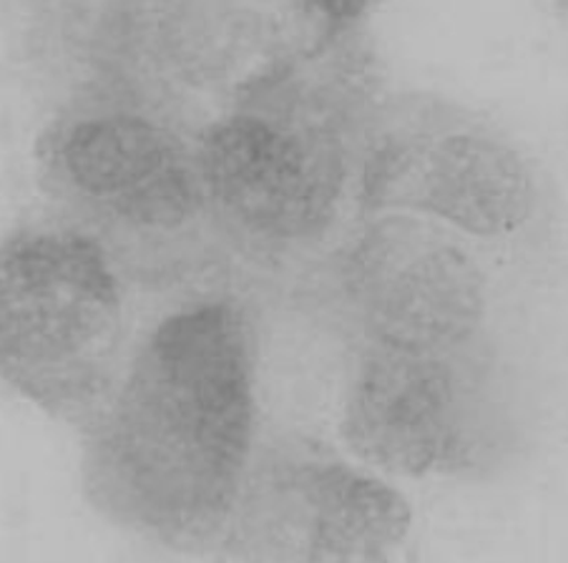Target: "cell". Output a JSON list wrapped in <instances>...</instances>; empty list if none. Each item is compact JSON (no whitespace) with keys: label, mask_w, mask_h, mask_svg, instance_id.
<instances>
[{"label":"cell","mask_w":568,"mask_h":563,"mask_svg":"<svg viewBox=\"0 0 568 563\" xmlns=\"http://www.w3.org/2000/svg\"><path fill=\"white\" fill-rule=\"evenodd\" d=\"M75 192L139 227H176L192 214L196 187L164 129L139 117L75 123L61 144Z\"/></svg>","instance_id":"obj_6"},{"label":"cell","mask_w":568,"mask_h":563,"mask_svg":"<svg viewBox=\"0 0 568 563\" xmlns=\"http://www.w3.org/2000/svg\"><path fill=\"white\" fill-rule=\"evenodd\" d=\"M410 167V204L476 237H504L534 214L528 161L504 139L460 129L433 141Z\"/></svg>","instance_id":"obj_7"},{"label":"cell","mask_w":568,"mask_h":563,"mask_svg":"<svg viewBox=\"0 0 568 563\" xmlns=\"http://www.w3.org/2000/svg\"><path fill=\"white\" fill-rule=\"evenodd\" d=\"M199 171L230 219L270 240H297L325 227L339 187L335 164L305 139L250 113L206 133Z\"/></svg>","instance_id":"obj_5"},{"label":"cell","mask_w":568,"mask_h":563,"mask_svg":"<svg viewBox=\"0 0 568 563\" xmlns=\"http://www.w3.org/2000/svg\"><path fill=\"white\" fill-rule=\"evenodd\" d=\"M124 335V302L106 254L75 232H26L0 257L3 380L51 413L91 405Z\"/></svg>","instance_id":"obj_2"},{"label":"cell","mask_w":568,"mask_h":563,"mask_svg":"<svg viewBox=\"0 0 568 563\" xmlns=\"http://www.w3.org/2000/svg\"><path fill=\"white\" fill-rule=\"evenodd\" d=\"M450 352L371 345L349 385L343 435L359 461L425 475L460 448V380Z\"/></svg>","instance_id":"obj_4"},{"label":"cell","mask_w":568,"mask_h":563,"mask_svg":"<svg viewBox=\"0 0 568 563\" xmlns=\"http://www.w3.org/2000/svg\"><path fill=\"white\" fill-rule=\"evenodd\" d=\"M347 290L373 345L453 352L486 314L478 264L435 229L385 219L359 237Z\"/></svg>","instance_id":"obj_3"},{"label":"cell","mask_w":568,"mask_h":563,"mask_svg":"<svg viewBox=\"0 0 568 563\" xmlns=\"http://www.w3.org/2000/svg\"><path fill=\"white\" fill-rule=\"evenodd\" d=\"M371 0H315V6L322 13L335 18V21H353L359 13L365 11Z\"/></svg>","instance_id":"obj_9"},{"label":"cell","mask_w":568,"mask_h":563,"mask_svg":"<svg viewBox=\"0 0 568 563\" xmlns=\"http://www.w3.org/2000/svg\"><path fill=\"white\" fill-rule=\"evenodd\" d=\"M247 322L202 302L159 324L89 441L91 501L121 526L194 543L224 526L254 438Z\"/></svg>","instance_id":"obj_1"},{"label":"cell","mask_w":568,"mask_h":563,"mask_svg":"<svg viewBox=\"0 0 568 563\" xmlns=\"http://www.w3.org/2000/svg\"><path fill=\"white\" fill-rule=\"evenodd\" d=\"M295 491L307 509L310 561H385L410 533L408 501L345 463L300 468Z\"/></svg>","instance_id":"obj_8"}]
</instances>
